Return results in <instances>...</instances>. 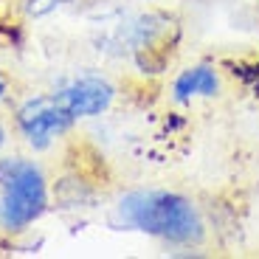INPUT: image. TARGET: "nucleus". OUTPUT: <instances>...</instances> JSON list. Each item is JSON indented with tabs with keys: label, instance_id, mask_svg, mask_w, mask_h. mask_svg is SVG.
Wrapping results in <instances>:
<instances>
[{
	"label": "nucleus",
	"instance_id": "obj_1",
	"mask_svg": "<svg viewBox=\"0 0 259 259\" xmlns=\"http://www.w3.org/2000/svg\"><path fill=\"white\" fill-rule=\"evenodd\" d=\"M118 217L127 228L178 248H192L206 240V220L200 208L181 192L136 189L118 200Z\"/></svg>",
	"mask_w": 259,
	"mask_h": 259
},
{
	"label": "nucleus",
	"instance_id": "obj_2",
	"mask_svg": "<svg viewBox=\"0 0 259 259\" xmlns=\"http://www.w3.org/2000/svg\"><path fill=\"white\" fill-rule=\"evenodd\" d=\"M48 206L46 175L34 161L0 158V228L26 231Z\"/></svg>",
	"mask_w": 259,
	"mask_h": 259
},
{
	"label": "nucleus",
	"instance_id": "obj_3",
	"mask_svg": "<svg viewBox=\"0 0 259 259\" xmlns=\"http://www.w3.org/2000/svg\"><path fill=\"white\" fill-rule=\"evenodd\" d=\"M73 124L71 113L59 104L57 96H34L17 107V127L34 149L51 147L57 136Z\"/></svg>",
	"mask_w": 259,
	"mask_h": 259
},
{
	"label": "nucleus",
	"instance_id": "obj_4",
	"mask_svg": "<svg viewBox=\"0 0 259 259\" xmlns=\"http://www.w3.org/2000/svg\"><path fill=\"white\" fill-rule=\"evenodd\" d=\"M59 99L65 110L71 113V118H93L107 113V107L116 99V84L104 76H79L73 82H68L59 93H54Z\"/></svg>",
	"mask_w": 259,
	"mask_h": 259
},
{
	"label": "nucleus",
	"instance_id": "obj_5",
	"mask_svg": "<svg viewBox=\"0 0 259 259\" xmlns=\"http://www.w3.org/2000/svg\"><path fill=\"white\" fill-rule=\"evenodd\" d=\"M223 82L220 73L214 71L211 65H194L186 68L175 76L172 82V102L175 104H189L192 99H214L220 96Z\"/></svg>",
	"mask_w": 259,
	"mask_h": 259
},
{
	"label": "nucleus",
	"instance_id": "obj_6",
	"mask_svg": "<svg viewBox=\"0 0 259 259\" xmlns=\"http://www.w3.org/2000/svg\"><path fill=\"white\" fill-rule=\"evenodd\" d=\"M65 0H26V14L28 17H42V14H48V12H54L57 6H62Z\"/></svg>",
	"mask_w": 259,
	"mask_h": 259
},
{
	"label": "nucleus",
	"instance_id": "obj_7",
	"mask_svg": "<svg viewBox=\"0 0 259 259\" xmlns=\"http://www.w3.org/2000/svg\"><path fill=\"white\" fill-rule=\"evenodd\" d=\"M6 147V130H3V124H0V149Z\"/></svg>",
	"mask_w": 259,
	"mask_h": 259
},
{
	"label": "nucleus",
	"instance_id": "obj_8",
	"mask_svg": "<svg viewBox=\"0 0 259 259\" xmlns=\"http://www.w3.org/2000/svg\"><path fill=\"white\" fill-rule=\"evenodd\" d=\"M6 96V82H3V79H0V99Z\"/></svg>",
	"mask_w": 259,
	"mask_h": 259
}]
</instances>
